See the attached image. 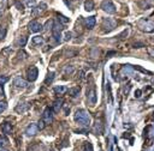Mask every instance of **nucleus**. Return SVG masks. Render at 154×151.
<instances>
[{
  "mask_svg": "<svg viewBox=\"0 0 154 151\" xmlns=\"http://www.w3.org/2000/svg\"><path fill=\"white\" fill-rule=\"evenodd\" d=\"M75 121H76L78 125L83 126V127H88V126L90 125L91 117H90V114H89L87 110H84V109H78V110H76V113H75Z\"/></svg>",
  "mask_w": 154,
  "mask_h": 151,
  "instance_id": "obj_1",
  "label": "nucleus"
},
{
  "mask_svg": "<svg viewBox=\"0 0 154 151\" xmlns=\"http://www.w3.org/2000/svg\"><path fill=\"white\" fill-rule=\"evenodd\" d=\"M138 28L142 30V31H146V32H153L154 31V23L152 20H148V19H140L138 23H137Z\"/></svg>",
  "mask_w": 154,
  "mask_h": 151,
  "instance_id": "obj_2",
  "label": "nucleus"
},
{
  "mask_svg": "<svg viewBox=\"0 0 154 151\" xmlns=\"http://www.w3.org/2000/svg\"><path fill=\"white\" fill-rule=\"evenodd\" d=\"M101 8H102L106 13H108V14H114L116 11H117V8H116L114 4L112 2V0H103V1L101 2Z\"/></svg>",
  "mask_w": 154,
  "mask_h": 151,
  "instance_id": "obj_3",
  "label": "nucleus"
},
{
  "mask_svg": "<svg viewBox=\"0 0 154 151\" xmlns=\"http://www.w3.org/2000/svg\"><path fill=\"white\" fill-rule=\"evenodd\" d=\"M61 30H63V25L60 23H53L52 32H53V37L57 42L61 41Z\"/></svg>",
  "mask_w": 154,
  "mask_h": 151,
  "instance_id": "obj_4",
  "label": "nucleus"
},
{
  "mask_svg": "<svg viewBox=\"0 0 154 151\" xmlns=\"http://www.w3.org/2000/svg\"><path fill=\"white\" fill-rule=\"evenodd\" d=\"M87 99H88L90 105H95L97 97H96V91H95L94 86H91L89 90H87Z\"/></svg>",
  "mask_w": 154,
  "mask_h": 151,
  "instance_id": "obj_5",
  "label": "nucleus"
},
{
  "mask_svg": "<svg viewBox=\"0 0 154 151\" xmlns=\"http://www.w3.org/2000/svg\"><path fill=\"white\" fill-rule=\"evenodd\" d=\"M42 121L45 122V125H49L53 122V111L49 108H46L43 114H42Z\"/></svg>",
  "mask_w": 154,
  "mask_h": 151,
  "instance_id": "obj_6",
  "label": "nucleus"
},
{
  "mask_svg": "<svg viewBox=\"0 0 154 151\" xmlns=\"http://www.w3.org/2000/svg\"><path fill=\"white\" fill-rule=\"evenodd\" d=\"M116 25H117V23H116V20L114 19H112V18H106V19H103V22H102V26L105 28V31H111V30H113L114 28H116Z\"/></svg>",
  "mask_w": 154,
  "mask_h": 151,
  "instance_id": "obj_7",
  "label": "nucleus"
},
{
  "mask_svg": "<svg viewBox=\"0 0 154 151\" xmlns=\"http://www.w3.org/2000/svg\"><path fill=\"white\" fill-rule=\"evenodd\" d=\"M38 131L40 129L37 127V123H30L25 129V134H26V137H34L38 133Z\"/></svg>",
  "mask_w": 154,
  "mask_h": 151,
  "instance_id": "obj_8",
  "label": "nucleus"
},
{
  "mask_svg": "<svg viewBox=\"0 0 154 151\" xmlns=\"http://www.w3.org/2000/svg\"><path fill=\"white\" fill-rule=\"evenodd\" d=\"M28 28H29V30H30L31 32H40L43 26H42L37 20H31V22L29 23Z\"/></svg>",
  "mask_w": 154,
  "mask_h": 151,
  "instance_id": "obj_9",
  "label": "nucleus"
},
{
  "mask_svg": "<svg viewBox=\"0 0 154 151\" xmlns=\"http://www.w3.org/2000/svg\"><path fill=\"white\" fill-rule=\"evenodd\" d=\"M38 76V70L36 67H30L28 70V80L29 81H35Z\"/></svg>",
  "mask_w": 154,
  "mask_h": 151,
  "instance_id": "obj_10",
  "label": "nucleus"
},
{
  "mask_svg": "<svg viewBox=\"0 0 154 151\" xmlns=\"http://www.w3.org/2000/svg\"><path fill=\"white\" fill-rule=\"evenodd\" d=\"M13 85H14L17 89H25V87H28V86H29L28 81H25V80H24L23 78H20V77H17V78L14 79Z\"/></svg>",
  "mask_w": 154,
  "mask_h": 151,
  "instance_id": "obj_11",
  "label": "nucleus"
},
{
  "mask_svg": "<svg viewBox=\"0 0 154 151\" xmlns=\"http://www.w3.org/2000/svg\"><path fill=\"white\" fill-rule=\"evenodd\" d=\"M29 108H30V104H29V103H26V102L19 103V104L16 107V111H17V113H25Z\"/></svg>",
  "mask_w": 154,
  "mask_h": 151,
  "instance_id": "obj_12",
  "label": "nucleus"
},
{
  "mask_svg": "<svg viewBox=\"0 0 154 151\" xmlns=\"http://www.w3.org/2000/svg\"><path fill=\"white\" fill-rule=\"evenodd\" d=\"M46 7H47V5H46L45 2H41L40 5H37V6L34 8V11H32V14H34V16H37V14L42 13V12L46 10Z\"/></svg>",
  "mask_w": 154,
  "mask_h": 151,
  "instance_id": "obj_13",
  "label": "nucleus"
},
{
  "mask_svg": "<svg viewBox=\"0 0 154 151\" xmlns=\"http://www.w3.org/2000/svg\"><path fill=\"white\" fill-rule=\"evenodd\" d=\"M95 23H96V20H95V17H94V16L88 17V18L85 19V26H87L89 30H91V29L95 26Z\"/></svg>",
  "mask_w": 154,
  "mask_h": 151,
  "instance_id": "obj_14",
  "label": "nucleus"
},
{
  "mask_svg": "<svg viewBox=\"0 0 154 151\" xmlns=\"http://www.w3.org/2000/svg\"><path fill=\"white\" fill-rule=\"evenodd\" d=\"M54 92H55L58 96H61V95H64V93L67 92V87H66L65 85H58V86L54 87Z\"/></svg>",
  "mask_w": 154,
  "mask_h": 151,
  "instance_id": "obj_15",
  "label": "nucleus"
},
{
  "mask_svg": "<svg viewBox=\"0 0 154 151\" xmlns=\"http://www.w3.org/2000/svg\"><path fill=\"white\" fill-rule=\"evenodd\" d=\"M1 131H2L5 134H11V132H12V126H11V123H8V122H2V123H1Z\"/></svg>",
  "mask_w": 154,
  "mask_h": 151,
  "instance_id": "obj_16",
  "label": "nucleus"
},
{
  "mask_svg": "<svg viewBox=\"0 0 154 151\" xmlns=\"http://www.w3.org/2000/svg\"><path fill=\"white\" fill-rule=\"evenodd\" d=\"M61 105H63V99L61 98L54 101V103H53V111L54 113H58L61 109Z\"/></svg>",
  "mask_w": 154,
  "mask_h": 151,
  "instance_id": "obj_17",
  "label": "nucleus"
},
{
  "mask_svg": "<svg viewBox=\"0 0 154 151\" xmlns=\"http://www.w3.org/2000/svg\"><path fill=\"white\" fill-rule=\"evenodd\" d=\"M79 91H81V89H79V86H75V87H71V89H67V92H69V95H70L71 97H76V96H78V93H79Z\"/></svg>",
  "mask_w": 154,
  "mask_h": 151,
  "instance_id": "obj_18",
  "label": "nucleus"
},
{
  "mask_svg": "<svg viewBox=\"0 0 154 151\" xmlns=\"http://www.w3.org/2000/svg\"><path fill=\"white\" fill-rule=\"evenodd\" d=\"M43 43H45L43 37H41V36H34L32 37V44L34 46H42Z\"/></svg>",
  "mask_w": 154,
  "mask_h": 151,
  "instance_id": "obj_19",
  "label": "nucleus"
},
{
  "mask_svg": "<svg viewBox=\"0 0 154 151\" xmlns=\"http://www.w3.org/2000/svg\"><path fill=\"white\" fill-rule=\"evenodd\" d=\"M84 10L85 11H93L94 10V1L93 0H85L84 1Z\"/></svg>",
  "mask_w": 154,
  "mask_h": 151,
  "instance_id": "obj_20",
  "label": "nucleus"
},
{
  "mask_svg": "<svg viewBox=\"0 0 154 151\" xmlns=\"http://www.w3.org/2000/svg\"><path fill=\"white\" fill-rule=\"evenodd\" d=\"M7 144H8V139L6 138V135L5 134H0V149L5 147Z\"/></svg>",
  "mask_w": 154,
  "mask_h": 151,
  "instance_id": "obj_21",
  "label": "nucleus"
},
{
  "mask_svg": "<svg viewBox=\"0 0 154 151\" xmlns=\"http://www.w3.org/2000/svg\"><path fill=\"white\" fill-rule=\"evenodd\" d=\"M82 151H93V145L89 141L84 143L83 146H82Z\"/></svg>",
  "mask_w": 154,
  "mask_h": 151,
  "instance_id": "obj_22",
  "label": "nucleus"
},
{
  "mask_svg": "<svg viewBox=\"0 0 154 151\" xmlns=\"http://www.w3.org/2000/svg\"><path fill=\"white\" fill-rule=\"evenodd\" d=\"M53 79H54V72H49L48 76H47V78L45 79V83L46 84H49V83L53 81Z\"/></svg>",
  "mask_w": 154,
  "mask_h": 151,
  "instance_id": "obj_23",
  "label": "nucleus"
},
{
  "mask_svg": "<svg viewBox=\"0 0 154 151\" xmlns=\"http://www.w3.org/2000/svg\"><path fill=\"white\" fill-rule=\"evenodd\" d=\"M17 43L20 46V47H23L25 43H26V37H24V36H22L20 38H18V41H17Z\"/></svg>",
  "mask_w": 154,
  "mask_h": 151,
  "instance_id": "obj_24",
  "label": "nucleus"
},
{
  "mask_svg": "<svg viewBox=\"0 0 154 151\" xmlns=\"http://www.w3.org/2000/svg\"><path fill=\"white\" fill-rule=\"evenodd\" d=\"M53 20H47V23L45 24V30H49V29H52L53 28Z\"/></svg>",
  "mask_w": 154,
  "mask_h": 151,
  "instance_id": "obj_25",
  "label": "nucleus"
},
{
  "mask_svg": "<svg viewBox=\"0 0 154 151\" xmlns=\"http://www.w3.org/2000/svg\"><path fill=\"white\" fill-rule=\"evenodd\" d=\"M6 108H7L6 102H5V101H0V113L5 111V110H6Z\"/></svg>",
  "mask_w": 154,
  "mask_h": 151,
  "instance_id": "obj_26",
  "label": "nucleus"
},
{
  "mask_svg": "<svg viewBox=\"0 0 154 151\" xmlns=\"http://www.w3.org/2000/svg\"><path fill=\"white\" fill-rule=\"evenodd\" d=\"M73 71H75L73 66H69V67H66V68H65V73H66V74H71Z\"/></svg>",
  "mask_w": 154,
  "mask_h": 151,
  "instance_id": "obj_27",
  "label": "nucleus"
},
{
  "mask_svg": "<svg viewBox=\"0 0 154 151\" xmlns=\"http://www.w3.org/2000/svg\"><path fill=\"white\" fill-rule=\"evenodd\" d=\"M7 80H8V77H0V86L4 85Z\"/></svg>",
  "mask_w": 154,
  "mask_h": 151,
  "instance_id": "obj_28",
  "label": "nucleus"
},
{
  "mask_svg": "<svg viewBox=\"0 0 154 151\" xmlns=\"http://www.w3.org/2000/svg\"><path fill=\"white\" fill-rule=\"evenodd\" d=\"M8 53H11V48H5V49H2V50H1V54H2V55H5V56H6Z\"/></svg>",
  "mask_w": 154,
  "mask_h": 151,
  "instance_id": "obj_29",
  "label": "nucleus"
},
{
  "mask_svg": "<svg viewBox=\"0 0 154 151\" xmlns=\"http://www.w3.org/2000/svg\"><path fill=\"white\" fill-rule=\"evenodd\" d=\"M45 126H46V125H45V122H43V121L37 122V127H38V129H40V131H41V129H43V128H45Z\"/></svg>",
  "mask_w": 154,
  "mask_h": 151,
  "instance_id": "obj_30",
  "label": "nucleus"
},
{
  "mask_svg": "<svg viewBox=\"0 0 154 151\" xmlns=\"http://www.w3.org/2000/svg\"><path fill=\"white\" fill-rule=\"evenodd\" d=\"M59 19H60V20H61L63 23H69V19H67L66 17H64V16H61V14L59 16Z\"/></svg>",
  "mask_w": 154,
  "mask_h": 151,
  "instance_id": "obj_31",
  "label": "nucleus"
},
{
  "mask_svg": "<svg viewBox=\"0 0 154 151\" xmlns=\"http://www.w3.org/2000/svg\"><path fill=\"white\" fill-rule=\"evenodd\" d=\"M25 2H26V5H28V6H32V5H34V2H35V0H25Z\"/></svg>",
  "mask_w": 154,
  "mask_h": 151,
  "instance_id": "obj_32",
  "label": "nucleus"
},
{
  "mask_svg": "<svg viewBox=\"0 0 154 151\" xmlns=\"http://www.w3.org/2000/svg\"><path fill=\"white\" fill-rule=\"evenodd\" d=\"M71 38V32H66L65 34V41H69Z\"/></svg>",
  "mask_w": 154,
  "mask_h": 151,
  "instance_id": "obj_33",
  "label": "nucleus"
},
{
  "mask_svg": "<svg viewBox=\"0 0 154 151\" xmlns=\"http://www.w3.org/2000/svg\"><path fill=\"white\" fill-rule=\"evenodd\" d=\"M141 96V91L140 90H137L136 92H135V97H140Z\"/></svg>",
  "mask_w": 154,
  "mask_h": 151,
  "instance_id": "obj_34",
  "label": "nucleus"
},
{
  "mask_svg": "<svg viewBox=\"0 0 154 151\" xmlns=\"http://www.w3.org/2000/svg\"><path fill=\"white\" fill-rule=\"evenodd\" d=\"M140 46H143L142 43H135L134 44V48H140Z\"/></svg>",
  "mask_w": 154,
  "mask_h": 151,
  "instance_id": "obj_35",
  "label": "nucleus"
},
{
  "mask_svg": "<svg viewBox=\"0 0 154 151\" xmlns=\"http://www.w3.org/2000/svg\"><path fill=\"white\" fill-rule=\"evenodd\" d=\"M0 16H1V8H0Z\"/></svg>",
  "mask_w": 154,
  "mask_h": 151,
  "instance_id": "obj_36",
  "label": "nucleus"
},
{
  "mask_svg": "<svg viewBox=\"0 0 154 151\" xmlns=\"http://www.w3.org/2000/svg\"><path fill=\"white\" fill-rule=\"evenodd\" d=\"M1 151H7V150H1Z\"/></svg>",
  "mask_w": 154,
  "mask_h": 151,
  "instance_id": "obj_37",
  "label": "nucleus"
}]
</instances>
